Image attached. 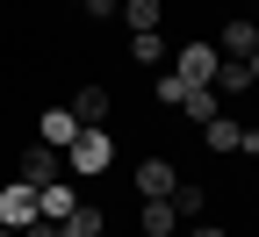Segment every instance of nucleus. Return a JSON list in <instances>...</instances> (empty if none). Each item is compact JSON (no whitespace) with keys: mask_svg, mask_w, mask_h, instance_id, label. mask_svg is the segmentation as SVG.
Instances as JSON below:
<instances>
[{"mask_svg":"<svg viewBox=\"0 0 259 237\" xmlns=\"http://www.w3.org/2000/svg\"><path fill=\"white\" fill-rule=\"evenodd\" d=\"M108 165H115V137L108 129H79V137L65 144V173L72 180H101Z\"/></svg>","mask_w":259,"mask_h":237,"instance_id":"1","label":"nucleus"},{"mask_svg":"<svg viewBox=\"0 0 259 237\" xmlns=\"http://www.w3.org/2000/svg\"><path fill=\"white\" fill-rule=\"evenodd\" d=\"M216 65H223L216 43H180V51H173V72H180L187 86H216Z\"/></svg>","mask_w":259,"mask_h":237,"instance_id":"2","label":"nucleus"},{"mask_svg":"<svg viewBox=\"0 0 259 237\" xmlns=\"http://www.w3.org/2000/svg\"><path fill=\"white\" fill-rule=\"evenodd\" d=\"M15 180H29V187H51V180H72V173H65V151H51V144H29Z\"/></svg>","mask_w":259,"mask_h":237,"instance_id":"3","label":"nucleus"},{"mask_svg":"<svg viewBox=\"0 0 259 237\" xmlns=\"http://www.w3.org/2000/svg\"><path fill=\"white\" fill-rule=\"evenodd\" d=\"M0 223H8V230H29V223H36V187H29V180H8V187H0Z\"/></svg>","mask_w":259,"mask_h":237,"instance_id":"4","label":"nucleus"},{"mask_svg":"<svg viewBox=\"0 0 259 237\" xmlns=\"http://www.w3.org/2000/svg\"><path fill=\"white\" fill-rule=\"evenodd\" d=\"M130 187H137L144 201H166V194L180 187V165H173V158H144V165H137V180H130Z\"/></svg>","mask_w":259,"mask_h":237,"instance_id":"5","label":"nucleus"},{"mask_svg":"<svg viewBox=\"0 0 259 237\" xmlns=\"http://www.w3.org/2000/svg\"><path fill=\"white\" fill-rule=\"evenodd\" d=\"M72 209H79V187H72V180H51V187H36V216H44V223H65Z\"/></svg>","mask_w":259,"mask_h":237,"instance_id":"6","label":"nucleus"},{"mask_svg":"<svg viewBox=\"0 0 259 237\" xmlns=\"http://www.w3.org/2000/svg\"><path fill=\"white\" fill-rule=\"evenodd\" d=\"M252 51H259V22H252V15H231V22H223L216 58H252Z\"/></svg>","mask_w":259,"mask_h":237,"instance_id":"7","label":"nucleus"},{"mask_svg":"<svg viewBox=\"0 0 259 237\" xmlns=\"http://www.w3.org/2000/svg\"><path fill=\"white\" fill-rule=\"evenodd\" d=\"M79 137V115L72 108H44V122H36V144H51V151H65Z\"/></svg>","mask_w":259,"mask_h":237,"instance_id":"8","label":"nucleus"},{"mask_svg":"<svg viewBox=\"0 0 259 237\" xmlns=\"http://www.w3.org/2000/svg\"><path fill=\"white\" fill-rule=\"evenodd\" d=\"M65 108L79 115V129H101V122H108V86H79Z\"/></svg>","mask_w":259,"mask_h":237,"instance_id":"9","label":"nucleus"},{"mask_svg":"<svg viewBox=\"0 0 259 237\" xmlns=\"http://www.w3.org/2000/svg\"><path fill=\"white\" fill-rule=\"evenodd\" d=\"M137 230H144V237H180L173 201H144V209H137Z\"/></svg>","mask_w":259,"mask_h":237,"instance_id":"10","label":"nucleus"},{"mask_svg":"<svg viewBox=\"0 0 259 237\" xmlns=\"http://www.w3.org/2000/svg\"><path fill=\"white\" fill-rule=\"evenodd\" d=\"M166 201H173V216H180V223H202V216H209V194L194 187V180H180V187H173Z\"/></svg>","mask_w":259,"mask_h":237,"instance_id":"11","label":"nucleus"},{"mask_svg":"<svg viewBox=\"0 0 259 237\" xmlns=\"http://www.w3.org/2000/svg\"><path fill=\"white\" fill-rule=\"evenodd\" d=\"M115 15L130 22V36H144V29H158V22H166V8H158V0H122Z\"/></svg>","mask_w":259,"mask_h":237,"instance_id":"12","label":"nucleus"},{"mask_svg":"<svg viewBox=\"0 0 259 237\" xmlns=\"http://www.w3.org/2000/svg\"><path fill=\"white\" fill-rule=\"evenodd\" d=\"M238 137H245V122H238V115H216V122H202V144H209V151H238Z\"/></svg>","mask_w":259,"mask_h":237,"instance_id":"13","label":"nucleus"},{"mask_svg":"<svg viewBox=\"0 0 259 237\" xmlns=\"http://www.w3.org/2000/svg\"><path fill=\"white\" fill-rule=\"evenodd\" d=\"M216 101H223L216 86H187V101H180V115H187V122H216V115H223Z\"/></svg>","mask_w":259,"mask_h":237,"instance_id":"14","label":"nucleus"},{"mask_svg":"<svg viewBox=\"0 0 259 237\" xmlns=\"http://www.w3.org/2000/svg\"><path fill=\"white\" fill-rule=\"evenodd\" d=\"M101 230H108V209H94V201H79L65 216V237H101Z\"/></svg>","mask_w":259,"mask_h":237,"instance_id":"15","label":"nucleus"},{"mask_svg":"<svg viewBox=\"0 0 259 237\" xmlns=\"http://www.w3.org/2000/svg\"><path fill=\"white\" fill-rule=\"evenodd\" d=\"M130 58H137V65H173V51H166V36H158V29L130 36Z\"/></svg>","mask_w":259,"mask_h":237,"instance_id":"16","label":"nucleus"},{"mask_svg":"<svg viewBox=\"0 0 259 237\" xmlns=\"http://www.w3.org/2000/svg\"><path fill=\"white\" fill-rule=\"evenodd\" d=\"M245 86H252V65L245 58H223L216 65V93H245Z\"/></svg>","mask_w":259,"mask_h":237,"instance_id":"17","label":"nucleus"},{"mask_svg":"<svg viewBox=\"0 0 259 237\" xmlns=\"http://www.w3.org/2000/svg\"><path fill=\"white\" fill-rule=\"evenodd\" d=\"M180 101H187V79L166 65V72H158V108H180Z\"/></svg>","mask_w":259,"mask_h":237,"instance_id":"18","label":"nucleus"},{"mask_svg":"<svg viewBox=\"0 0 259 237\" xmlns=\"http://www.w3.org/2000/svg\"><path fill=\"white\" fill-rule=\"evenodd\" d=\"M180 237H231V230H223V223H209V216H202V223H180Z\"/></svg>","mask_w":259,"mask_h":237,"instance_id":"19","label":"nucleus"},{"mask_svg":"<svg viewBox=\"0 0 259 237\" xmlns=\"http://www.w3.org/2000/svg\"><path fill=\"white\" fill-rule=\"evenodd\" d=\"M238 151H245V158H259V122H245V137H238Z\"/></svg>","mask_w":259,"mask_h":237,"instance_id":"20","label":"nucleus"},{"mask_svg":"<svg viewBox=\"0 0 259 237\" xmlns=\"http://www.w3.org/2000/svg\"><path fill=\"white\" fill-rule=\"evenodd\" d=\"M22 237H65V223H44V216H36V223L22 230Z\"/></svg>","mask_w":259,"mask_h":237,"instance_id":"21","label":"nucleus"},{"mask_svg":"<svg viewBox=\"0 0 259 237\" xmlns=\"http://www.w3.org/2000/svg\"><path fill=\"white\" fill-rule=\"evenodd\" d=\"M245 65H252V86H259V51H252V58H245Z\"/></svg>","mask_w":259,"mask_h":237,"instance_id":"22","label":"nucleus"},{"mask_svg":"<svg viewBox=\"0 0 259 237\" xmlns=\"http://www.w3.org/2000/svg\"><path fill=\"white\" fill-rule=\"evenodd\" d=\"M0 237H22V230H8V223H0Z\"/></svg>","mask_w":259,"mask_h":237,"instance_id":"23","label":"nucleus"},{"mask_svg":"<svg viewBox=\"0 0 259 237\" xmlns=\"http://www.w3.org/2000/svg\"><path fill=\"white\" fill-rule=\"evenodd\" d=\"M252 22H259V15H252Z\"/></svg>","mask_w":259,"mask_h":237,"instance_id":"24","label":"nucleus"}]
</instances>
